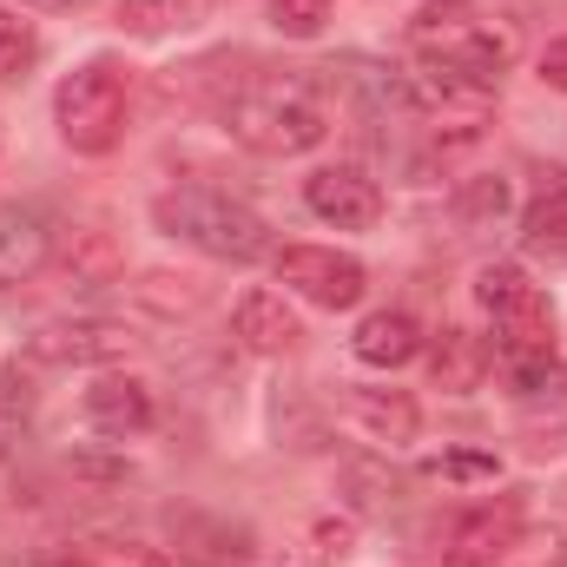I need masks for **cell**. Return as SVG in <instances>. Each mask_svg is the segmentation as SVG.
Segmentation results:
<instances>
[{"instance_id":"6da1fadb","label":"cell","mask_w":567,"mask_h":567,"mask_svg":"<svg viewBox=\"0 0 567 567\" xmlns=\"http://www.w3.org/2000/svg\"><path fill=\"white\" fill-rule=\"evenodd\" d=\"M152 225H158L165 238H178V245L218 258V265H258V258H271V225H265L251 205L225 198V192H198V185L158 192V198H152Z\"/></svg>"},{"instance_id":"7a4b0ae2","label":"cell","mask_w":567,"mask_h":567,"mask_svg":"<svg viewBox=\"0 0 567 567\" xmlns=\"http://www.w3.org/2000/svg\"><path fill=\"white\" fill-rule=\"evenodd\" d=\"M126 113H133V66L120 60H86L53 93V126L80 158H100L126 140Z\"/></svg>"},{"instance_id":"3957f363","label":"cell","mask_w":567,"mask_h":567,"mask_svg":"<svg viewBox=\"0 0 567 567\" xmlns=\"http://www.w3.org/2000/svg\"><path fill=\"white\" fill-rule=\"evenodd\" d=\"M225 133L258 158H297L330 140V113L303 86H251L225 106Z\"/></svg>"},{"instance_id":"277c9868","label":"cell","mask_w":567,"mask_h":567,"mask_svg":"<svg viewBox=\"0 0 567 567\" xmlns=\"http://www.w3.org/2000/svg\"><path fill=\"white\" fill-rule=\"evenodd\" d=\"M475 303L495 317V357L522 363V357H555V310L548 290L528 278L522 265H488L475 278Z\"/></svg>"},{"instance_id":"5b68a950","label":"cell","mask_w":567,"mask_h":567,"mask_svg":"<svg viewBox=\"0 0 567 567\" xmlns=\"http://www.w3.org/2000/svg\"><path fill=\"white\" fill-rule=\"evenodd\" d=\"M522 548V508L502 495V502H475L462 515L442 522L435 535V555L442 567H502L508 555Z\"/></svg>"},{"instance_id":"8992f818","label":"cell","mask_w":567,"mask_h":567,"mask_svg":"<svg viewBox=\"0 0 567 567\" xmlns=\"http://www.w3.org/2000/svg\"><path fill=\"white\" fill-rule=\"evenodd\" d=\"M271 265H278V278L303 297V303H317V310H350V303H363V290H370V271L350 258V251H330V245H284L271 251Z\"/></svg>"},{"instance_id":"52a82bcc","label":"cell","mask_w":567,"mask_h":567,"mask_svg":"<svg viewBox=\"0 0 567 567\" xmlns=\"http://www.w3.org/2000/svg\"><path fill=\"white\" fill-rule=\"evenodd\" d=\"M133 330L113 323V317H53L27 337V357L40 363H80V370H106V363H126L133 357Z\"/></svg>"},{"instance_id":"ba28073f","label":"cell","mask_w":567,"mask_h":567,"mask_svg":"<svg viewBox=\"0 0 567 567\" xmlns=\"http://www.w3.org/2000/svg\"><path fill=\"white\" fill-rule=\"evenodd\" d=\"M416 47H423V60L449 66V73H462V80H475V86H488V93L502 86V73H508V60H515V40L495 33V27H482V20H462V27L423 33Z\"/></svg>"},{"instance_id":"9c48e42d","label":"cell","mask_w":567,"mask_h":567,"mask_svg":"<svg viewBox=\"0 0 567 567\" xmlns=\"http://www.w3.org/2000/svg\"><path fill=\"white\" fill-rule=\"evenodd\" d=\"M303 205L337 231H370L383 218V185L357 165H323V172L303 178Z\"/></svg>"},{"instance_id":"30bf717a","label":"cell","mask_w":567,"mask_h":567,"mask_svg":"<svg viewBox=\"0 0 567 567\" xmlns=\"http://www.w3.org/2000/svg\"><path fill=\"white\" fill-rule=\"evenodd\" d=\"M231 330H238V343L251 357H290L303 343V323H297V310L284 303L278 290H245L231 303Z\"/></svg>"},{"instance_id":"8fae6325","label":"cell","mask_w":567,"mask_h":567,"mask_svg":"<svg viewBox=\"0 0 567 567\" xmlns=\"http://www.w3.org/2000/svg\"><path fill=\"white\" fill-rule=\"evenodd\" d=\"M423 350H429V383L449 390V396H475L482 377H488V363H495V350H488L475 330H455V323L435 330Z\"/></svg>"},{"instance_id":"7c38bea8","label":"cell","mask_w":567,"mask_h":567,"mask_svg":"<svg viewBox=\"0 0 567 567\" xmlns=\"http://www.w3.org/2000/svg\"><path fill=\"white\" fill-rule=\"evenodd\" d=\"M343 416L363 429L370 442L403 449V442H416V429H423V403H416L410 390H343Z\"/></svg>"},{"instance_id":"4fadbf2b","label":"cell","mask_w":567,"mask_h":567,"mask_svg":"<svg viewBox=\"0 0 567 567\" xmlns=\"http://www.w3.org/2000/svg\"><path fill=\"white\" fill-rule=\"evenodd\" d=\"M53 265V231L40 212L0 198V284H27Z\"/></svg>"},{"instance_id":"5bb4252c","label":"cell","mask_w":567,"mask_h":567,"mask_svg":"<svg viewBox=\"0 0 567 567\" xmlns=\"http://www.w3.org/2000/svg\"><path fill=\"white\" fill-rule=\"evenodd\" d=\"M152 416H158V403H152V390H145L140 377H100L86 390V423L100 429V435H113V442L145 435Z\"/></svg>"},{"instance_id":"9a60e30c","label":"cell","mask_w":567,"mask_h":567,"mask_svg":"<svg viewBox=\"0 0 567 567\" xmlns=\"http://www.w3.org/2000/svg\"><path fill=\"white\" fill-rule=\"evenodd\" d=\"M423 343L429 337L410 310H370V317L357 323V337H350L357 363H370V370H403L410 357H423Z\"/></svg>"},{"instance_id":"2e32d148","label":"cell","mask_w":567,"mask_h":567,"mask_svg":"<svg viewBox=\"0 0 567 567\" xmlns=\"http://www.w3.org/2000/svg\"><path fill=\"white\" fill-rule=\"evenodd\" d=\"M53 258L66 265L73 284H120L126 278V251H120V238H113L106 225H73V231L53 245Z\"/></svg>"},{"instance_id":"e0dca14e","label":"cell","mask_w":567,"mask_h":567,"mask_svg":"<svg viewBox=\"0 0 567 567\" xmlns=\"http://www.w3.org/2000/svg\"><path fill=\"white\" fill-rule=\"evenodd\" d=\"M172 535H178L185 561H198V567H231L251 555L245 528H225V522H205V515H172Z\"/></svg>"},{"instance_id":"ac0fdd59","label":"cell","mask_w":567,"mask_h":567,"mask_svg":"<svg viewBox=\"0 0 567 567\" xmlns=\"http://www.w3.org/2000/svg\"><path fill=\"white\" fill-rule=\"evenodd\" d=\"M337 488H343V502H350L357 515H383V508L396 502V475H390V462H377V455H357V462H343Z\"/></svg>"},{"instance_id":"d6986e66","label":"cell","mask_w":567,"mask_h":567,"mask_svg":"<svg viewBox=\"0 0 567 567\" xmlns=\"http://www.w3.org/2000/svg\"><path fill=\"white\" fill-rule=\"evenodd\" d=\"M522 245H528L535 258H548V265H567V192H548V198L528 205Z\"/></svg>"},{"instance_id":"ffe728a7","label":"cell","mask_w":567,"mask_h":567,"mask_svg":"<svg viewBox=\"0 0 567 567\" xmlns=\"http://www.w3.org/2000/svg\"><path fill=\"white\" fill-rule=\"evenodd\" d=\"M33 60H40V33H33V20H27L20 7H0V86L27 80Z\"/></svg>"},{"instance_id":"44dd1931","label":"cell","mask_w":567,"mask_h":567,"mask_svg":"<svg viewBox=\"0 0 567 567\" xmlns=\"http://www.w3.org/2000/svg\"><path fill=\"white\" fill-rule=\"evenodd\" d=\"M133 297H140V303H152L158 317H178V310L192 317V310L205 303V290H198V278H172V271H145V278L133 284Z\"/></svg>"},{"instance_id":"7402d4cb","label":"cell","mask_w":567,"mask_h":567,"mask_svg":"<svg viewBox=\"0 0 567 567\" xmlns=\"http://www.w3.org/2000/svg\"><path fill=\"white\" fill-rule=\"evenodd\" d=\"M508 205H515L508 178H468V185L455 192V218H462V225H488V218H502Z\"/></svg>"},{"instance_id":"603a6c76","label":"cell","mask_w":567,"mask_h":567,"mask_svg":"<svg viewBox=\"0 0 567 567\" xmlns=\"http://www.w3.org/2000/svg\"><path fill=\"white\" fill-rule=\"evenodd\" d=\"M330 20V0H271V27L284 40H317Z\"/></svg>"},{"instance_id":"cb8c5ba5","label":"cell","mask_w":567,"mask_h":567,"mask_svg":"<svg viewBox=\"0 0 567 567\" xmlns=\"http://www.w3.org/2000/svg\"><path fill=\"white\" fill-rule=\"evenodd\" d=\"M192 13V0H120V27L126 33H165Z\"/></svg>"},{"instance_id":"d4e9b609","label":"cell","mask_w":567,"mask_h":567,"mask_svg":"<svg viewBox=\"0 0 567 567\" xmlns=\"http://www.w3.org/2000/svg\"><path fill=\"white\" fill-rule=\"evenodd\" d=\"M435 475H449V482H495V475H502V462H495V455H482V449H455V455H442V462H435Z\"/></svg>"},{"instance_id":"484cf974","label":"cell","mask_w":567,"mask_h":567,"mask_svg":"<svg viewBox=\"0 0 567 567\" xmlns=\"http://www.w3.org/2000/svg\"><path fill=\"white\" fill-rule=\"evenodd\" d=\"M462 20H475V13H468V0H429L423 13L410 20V33L423 40V33H442V27H462Z\"/></svg>"},{"instance_id":"4316f807","label":"cell","mask_w":567,"mask_h":567,"mask_svg":"<svg viewBox=\"0 0 567 567\" xmlns=\"http://www.w3.org/2000/svg\"><path fill=\"white\" fill-rule=\"evenodd\" d=\"M100 567H172V555L152 548V542H113V548L100 555Z\"/></svg>"},{"instance_id":"83f0119b","label":"cell","mask_w":567,"mask_h":567,"mask_svg":"<svg viewBox=\"0 0 567 567\" xmlns=\"http://www.w3.org/2000/svg\"><path fill=\"white\" fill-rule=\"evenodd\" d=\"M542 86L567 93V40H548V47H542Z\"/></svg>"},{"instance_id":"f1b7e54d","label":"cell","mask_w":567,"mask_h":567,"mask_svg":"<svg viewBox=\"0 0 567 567\" xmlns=\"http://www.w3.org/2000/svg\"><path fill=\"white\" fill-rule=\"evenodd\" d=\"M343 548H350V522H317V555H330V561H337Z\"/></svg>"},{"instance_id":"f546056e","label":"cell","mask_w":567,"mask_h":567,"mask_svg":"<svg viewBox=\"0 0 567 567\" xmlns=\"http://www.w3.org/2000/svg\"><path fill=\"white\" fill-rule=\"evenodd\" d=\"M33 567H100L93 555H80V548H53V555H40Z\"/></svg>"},{"instance_id":"4dcf8cb0","label":"cell","mask_w":567,"mask_h":567,"mask_svg":"<svg viewBox=\"0 0 567 567\" xmlns=\"http://www.w3.org/2000/svg\"><path fill=\"white\" fill-rule=\"evenodd\" d=\"M0 462H7V423H0Z\"/></svg>"}]
</instances>
